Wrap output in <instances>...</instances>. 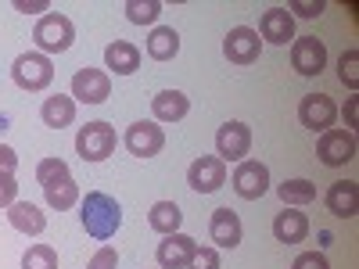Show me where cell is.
Here are the masks:
<instances>
[{
    "instance_id": "836d02e7",
    "label": "cell",
    "mask_w": 359,
    "mask_h": 269,
    "mask_svg": "<svg viewBox=\"0 0 359 269\" xmlns=\"http://www.w3.org/2000/svg\"><path fill=\"white\" fill-rule=\"evenodd\" d=\"M115 265H118V255H115V248H97L86 269H115Z\"/></svg>"
},
{
    "instance_id": "4dcf8cb0",
    "label": "cell",
    "mask_w": 359,
    "mask_h": 269,
    "mask_svg": "<svg viewBox=\"0 0 359 269\" xmlns=\"http://www.w3.org/2000/svg\"><path fill=\"white\" fill-rule=\"evenodd\" d=\"M187 269H219V251L216 248H198L187 262Z\"/></svg>"
},
{
    "instance_id": "30bf717a",
    "label": "cell",
    "mask_w": 359,
    "mask_h": 269,
    "mask_svg": "<svg viewBox=\"0 0 359 269\" xmlns=\"http://www.w3.org/2000/svg\"><path fill=\"white\" fill-rule=\"evenodd\" d=\"M252 151V130L245 123H223L216 133V158L223 162H245Z\"/></svg>"
},
{
    "instance_id": "484cf974",
    "label": "cell",
    "mask_w": 359,
    "mask_h": 269,
    "mask_svg": "<svg viewBox=\"0 0 359 269\" xmlns=\"http://www.w3.org/2000/svg\"><path fill=\"white\" fill-rule=\"evenodd\" d=\"M277 194L284 205H309L316 198V184H309V179H284Z\"/></svg>"
},
{
    "instance_id": "8fae6325",
    "label": "cell",
    "mask_w": 359,
    "mask_h": 269,
    "mask_svg": "<svg viewBox=\"0 0 359 269\" xmlns=\"http://www.w3.org/2000/svg\"><path fill=\"white\" fill-rule=\"evenodd\" d=\"M233 191L237 198H245V201H259L266 191H269V169L255 158H245L241 165L233 169Z\"/></svg>"
},
{
    "instance_id": "ba28073f",
    "label": "cell",
    "mask_w": 359,
    "mask_h": 269,
    "mask_svg": "<svg viewBox=\"0 0 359 269\" xmlns=\"http://www.w3.org/2000/svg\"><path fill=\"white\" fill-rule=\"evenodd\" d=\"M187 184H191V191H198V194H212V191H219V187L226 184V162L216 158V155H201V158H194L191 169H187Z\"/></svg>"
},
{
    "instance_id": "7c38bea8",
    "label": "cell",
    "mask_w": 359,
    "mask_h": 269,
    "mask_svg": "<svg viewBox=\"0 0 359 269\" xmlns=\"http://www.w3.org/2000/svg\"><path fill=\"white\" fill-rule=\"evenodd\" d=\"M291 69L298 76H320L327 69V47L316 36H302L291 47Z\"/></svg>"
},
{
    "instance_id": "8d00e7d4",
    "label": "cell",
    "mask_w": 359,
    "mask_h": 269,
    "mask_svg": "<svg viewBox=\"0 0 359 269\" xmlns=\"http://www.w3.org/2000/svg\"><path fill=\"white\" fill-rule=\"evenodd\" d=\"M47 8H50L47 0H15V11H25V15H40Z\"/></svg>"
},
{
    "instance_id": "52a82bcc",
    "label": "cell",
    "mask_w": 359,
    "mask_h": 269,
    "mask_svg": "<svg viewBox=\"0 0 359 269\" xmlns=\"http://www.w3.org/2000/svg\"><path fill=\"white\" fill-rule=\"evenodd\" d=\"M259 50H262V40H259L255 29H248V25L230 29L226 40H223V54H226L230 65H255Z\"/></svg>"
},
{
    "instance_id": "4316f807",
    "label": "cell",
    "mask_w": 359,
    "mask_h": 269,
    "mask_svg": "<svg viewBox=\"0 0 359 269\" xmlns=\"http://www.w3.org/2000/svg\"><path fill=\"white\" fill-rule=\"evenodd\" d=\"M72 172H69V162H62V158H43L40 165H36V184L47 191V187H54V184H62V179H69Z\"/></svg>"
},
{
    "instance_id": "ffe728a7",
    "label": "cell",
    "mask_w": 359,
    "mask_h": 269,
    "mask_svg": "<svg viewBox=\"0 0 359 269\" xmlns=\"http://www.w3.org/2000/svg\"><path fill=\"white\" fill-rule=\"evenodd\" d=\"M151 111L158 123H180V118H187L191 111V97L180 94V90H162V94L151 97Z\"/></svg>"
},
{
    "instance_id": "74e56055",
    "label": "cell",
    "mask_w": 359,
    "mask_h": 269,
    "mask_svg": "<svg viewBox=\"0 0 359 269\" xmlns=\"http://www.w3.org/2000/svg\"><path fill=\"white\" fill-rule=\"evenodd\" d=\"M355 104H359L355 97H348V101H345V126H355Z\"/></svg>"
},
{
    "instance_id": "9a60e30c",
    "label": "cell",
    "mask_w": 359,
    "mask_h": 269,
    "mask_svg": "<svg viewBox=\"0 0 359 269\" xmlns=\"http://www.w3.org/2000/svg\"><path fill=\"white\" fill-rule=\"evenodd\" d=\"M198 251V244H194V237H187V233H169L165 241L158 244V265L162 269H187V262H191V255Z\"/></svg>"
},
{
    "instance_id": "cb8c5ba5",
    "label": "cell",
    "mask_w": 359,
    "mask_h": 269,
    "mask_svg": "<svg viewBox=\"0 0 359 269\" xmlns=\"http://www.w3.org/2000/svg\"><path fill=\"white\" fill-rule=\"evenodd\" d=\"M180 54V36L172 25H158L151 29V36H147V57H155V62H172Z\"/></svg>"
},
{
    "instance_id": "9c48e42d",
    "label": "cell",
    "mask_w": 359,
    "mask_h": 269,
    "mask_svg": "<svg viewBox=\"0 0 359 269\" xmlns=\"http://www.w3.org/2000/svg\"><path fill=\"white\" fill-rule=\"evenodd\" d=\"M111 97V76L101 72V69H79L72 76V101H83V104H101Z\"/></svg>"
},
{
    "instance_id": "e0dca14e",
    "label": "cell",
    "mask_w": 359,
    "mask_h": 269,
    "mask_svg": "<svg viewBox=\"0 0 359 269\" xmlns=\"http://www.w3.org/2000/svg\"><path fill=\"white\" fill-rule=\"evenodd\" d=\"M327 212L338 216V219H352L359 212V187L352 184V179H338V184H331V191H327Z\"/></svg>"
},
{
    "instance_id": "f1b7e54d",
    "label": "cell",
    "mask_w": 359,
    "mask_h": 269,
    "mask_svg": "<svg viewBox=\"0 0 359 269\" xmlns=\"http://www.w3.org/2000/svg\"><path fill=\"white\" fill-rule=\"evenodd\" d=\"M22 269H57V251L50 244H33L22 255Z\"/></svg>"
},
{
    "instance_id": "4fadbf2b",
    "label": "cell",
    "mask_w": 359,
    "mask_h": 269,
    "mask_svg": "<svg viewBox=\"0 0 359 269\" xmlns=\"http://www.w3.org/2000/svg\"><path fill=\"white\" fill-rule=\"evenodd\" d=\"M123 144H126V151L137 155V158H155L162 147H165V133H162V126H155V123H133V126L126 130Z\"/></svg>"
},
{
    "instance_id": "d590c367",
    "label": "cell",
    "mask_w": 359,
    "mask_h": 269,
    "mask_svg": "<svg viewBox=\"0 0 359 269\" xmlns=\"http://www.w3.org/2000/svg\"><path fill=\"white\" fill-rule=\"evenodd\" d=\"M15 169H18V155L11 151L8 144H0V172H8V176H15Z\"/></svg>"
},
{
    "instance_id": "2e32d148",
    "label": "cell",
    "mask_w": 359,
    "mask_h": 269,
    "mask_svg": "<svg viewBox=\"0 0 359 269\" xmlns=\"http://www.w3.org/2000/svg\"><path fill=\"white\" fill-rule=\"evenodd\" d=\"M208 233H212V241L219 248H237L241 237H245V226H241V219H237L233 208H216L212 223H208Z\"/></svg>"
},
{
    "instance_id": "83f0119b",
    "label": "cell",
    "mask_w": 359,
    "mask_h": 269,
    "mask_svg": "<svg viewBox=\"0 0 359 269\" xmlns=\"http://www.w3.org/2000/svg\"><path fill=\"white\" fill-rule=\"evenodd\" d=\"M158 15H162L158 0H126V18L133 25H151V22H158Z\"/></svg>"
},
{
    "instance_id": "ac0fdd59",
    "label": "cell",
    "mask_w": 359,
    "mask_h": 269,
    "mask_svg": "<svg viewBox=\"0 0 359 269\" xmlns=\"http://www.w3.org/2000/svg\"><path fill=\"white\" fill-rule=\"evenodd\" d=\"M8 223H11L18 233H25V237H40V233L47 230V216L40 212L33 201H15V205L8 208Z\"/></svg>"
},
{
    "instance_id": "d6a6232c",
    "label": "cell",
    "mask_w": 359,
    "mask_h": 269,
    "mask_svg": "<svg viewBox=\"0 0 359 269\" xmlns=\"http://www.w3.org/2000/svg\"><path fill=\"white\" fill-rule=\"evenodd\" d=\"M323 0H291L287 4V11H294V15H302V18H316V15H323Z\"/></svg>"
},
{
    "instance_id": "277c9868",
    "label": "cell",
    "mask_w": 359,
    "mask_h": 269,
    "mask_svg": "<svg viewBox=\"0 0 359 269\" xmlns=\"http://www.w3.org/2000/svg\"><path fill=\"white\" fill-rule=\"evenodd\" d=\"M76 151L83 162H104L115 151V130L108 123H86L76 137Z\"/></svg>"
},
{
    "instance_id": "8992f818",
    "label": "cell",
    "mask_w": 359,
    "mask_h": 269,
    "mask_svg": "<svg viewBox=\"0 0 359 269\" xmlns=\"http://www.w3.org/2000/svg\"><path fill=\"white\" fill-rule=\"evenodd\" d=\"M334 118H338V104L327 94H306L298 101V123L313 133H327L334 126Z\"/></svg>"
},
{
    "instance_id": "f546056e",
    "label": "cell",
    "mask_w": 359,
    "mask_h": 269,
    "mask_svg": "<svg viewBox=\"0 0 359 269\" xmlns=\"http://www.w3.org/2000/svg\"><path fill=\"white\" fill-rule=\"evenodd\" d=\"M338 79L348 90H359V50L355 47L341 50V57H338Z\"/></svg>"
},
{
    "instance_id": "1f68e13d",
    "label": "cell",
    "mask_w": 359,
    "mask_h": 269,
    "mask_svg": "<svg viewBox=\"0 0 359 269\" xmlns=\"http://www.w3.org/2000/svg\"><path fill=\"white\" fill-rule=\"evenodd\" d=\"M15 201H18V184H15V176L0 172V208H11Z\"/></svg>"
},
{
    "instance_id": "7402d4cb",
    "label": "cell",
    "mask_w": 359,
    "mask_h": 269,
    "mask_svg": "<svg viewBox=\"0 0 359 269\" xmlns=\"http://www.w3.org/2000/svg\"><path fill=\"white\" fill-rule=\"evenodd\" d=\"M40 118H43V126H50V130H65V126L76 123V101L65 97V94H54V97L43 101Z\"/></svg>"
},
{
    "instance_id": "3957f363",
    "label": "cell",
    "mask_w": 359,
    "mask_h": 269,
    "mask_svg": "<svg viewBox=\"0 0 359 269\" xmlns=\"http://www.w3.org/2000/svg\"><path fill=\"white\" fill-rule=\"evenodd\" d=\"M11 76H15V83H18L22 90L36 94V90H47V86H50V79H54V65H50V57H47V54L29 50V54H18V57H15Z\"/></svg>"
},
{
    "instance_id": "d4e9b609",
    "label": "cell",
    "mask_w": 359,
    "mask_h": 269,
    "mask_svg": "<svg viewBox=\"0 0 359 269\" xmlns=\"http://www.w3.org/2000/svg\"><path fill=\"white\" fill-rule=\"evenodd\" d=\"M43 194H47V205L54 208V212H69V208L79 201V187H76L72 176L62 179V184H54V187H47Z\"/></svg>"
},
{
    "instance_id": "5bb4252c",
    "label": "cell",
    "mask_w": 359,
    "mask_h": 269,
    "mask_svg": "<svg viewBox=\"0 0 359 269\" xmlns=\"http://www.w3.org/2000/svg\"><path fill=\"white\" fill-rule=\"evenodd\" d=\"M259 40L262 43H287V40H294V15L287 11V8H269V11H262V18H259Z\"/></svg>"
},
{
    "instance_id": "e575fe53",
    "label": "cell",
    "mask_w": 359,
    "mask_h": 269,
    "mask_svg": "<svg viewBox=\"0 0 359 269\" xmlns=\"http://www.w3.org/2000/svg\"><path fill=\"white\" fill-rule=\"evenodd\" d=\"M291 269H331V262H327L320 251H306V255H298Z\"/></svg>"
},
{
    "instance_id": "44dd1931",
    "label": "cell",
    "mask_w": 359,
    "mask_h": 269,
    "mask_svg": "<svg viewBox=\"0 0 359 269\" xmlns=\"http://www.w3.org/2000/svg\"><path fill=\"white\" fill-rule=\"evenodd\" d=\"M273 237L280 244H298L309 237V219L306 212H294V208H287V212H277L273 219Z\"/></svg>"
},
{
    "instance_id": "d6986e66",
    "label": "cell",
    "mask_w": 359,
    "mask_h": 269,
    "mask_svg": "<svg viewBox=\"0 0 359 269\" xmlns=\"http://www.w3.org/2000/svg\"><path fill=\"white\" fill-rule=\"evenodd\" d=\"M104 65L115 72V76H130L140 69V47L130 43V40H115L104 47Z\"/></svg>"
},
{
    "instance_id": "7a4b0ae2",
    "label": "cell",
    "mask_w": 359,
    "mask_h": 269,
    "mask_svg": "<svg viewBox=\"0 0 359 269\" xmlns=\"http://www.w3.org/2000/svg\"><path fill=\"white\" fill-rule=\"evenodd\" d=\"M33 40H36V47L43 54H65L72 47V40H76V25H72L69 15H57V11L43 15L36 22V29H33Z\"/></svg>"
},
{
    "instance_id": "603a6c76",
    "label": "cell",
    "mask_w": 359,
    "mask_h": 269,
    "mask_svg": "<svg viewBox=\"0 0 359 269\" xmlns=\"http://www.w3.org/2000/svg\"><path fill=\"white\" fill-rule=\"evenodd\" d=\"M180 223H184V212H180L176 201H155L151 212H147V226L155 233L169 237V233H180Z\"/></svg>"
},
{
    "instance_id": "5b68a950",
    "label": "cell",
    "mask_w": 359,
    "mask_h": 269,
    "mask_svg": "<svg viewBox=\"0 0 359 269\" xmlns=\"http://www.w3.org/2000/svg\"><path fill=\"white\" fill-rule=\"evenodd\" d=\"M316 158L327 169H341L345 162L355 158V133L352 130H327L316 144Z\"/></svg>"
},
{
    "instance_id": "6da1fadb",
    "label": "cell",
    "mask_w": 359,
    "mask_h": 269,
    "mask_svg": "<svg viewBox=\"0 0 359 269\" xmlns=\"http://www.w3.org/2000/svg\"><path fill=\"white\" fill-rule=\"evenodd\" d=\"M83 230L94 237V241H108V237H115V230L123 226V208H118V201L104 191H90L83 198Z\"/></svg>"
}]
</instances>
